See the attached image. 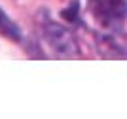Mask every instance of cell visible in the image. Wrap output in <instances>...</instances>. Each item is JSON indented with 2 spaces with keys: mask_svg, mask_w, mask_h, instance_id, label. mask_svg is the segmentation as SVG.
Masks as SVG:
<instances>
[{
  "mask_svg": "<svg viewBox=\"0 0 127 119\" xmlns=\"http://www.w3.org/2000/svg\"><path fill=\"white\" fill-rule=\"evenodd\" d=\"M89 11L104 28H120L127 17V0H89Z\"/></svg>",
  "mask_w": 127,
  "mask_h": 119,
  "instance_id": "7a4b0ae2",
  "label": "cell"
},
{
  "mask_svg": "<svg viewBox=\"0 0 127 119\" xmlns=\"http://www.w3.org/2000/svg\"><path fill=\"white\" fill-rule=\"evenodd\" d=\"M63 17L66 21H70V23H74V21L78 23V2H72V4L63 11Z\"/></svg>",
  "mask_w": 127,
  "mask_h": 119,
  "instance_id": "5b68a950",
  "label": "cell"
},
{
  "mask_svg": "<svg viewBox=\"0 0 127 119\" xmlns=\"http://www.w3.org/2000/svg\"><path fill=\"white\" fill-rule=\"evenodd\" d=\"M99 51L108 59H127V47L123 44H118L114 36H99Z\"/></svg>",
  "mask_w": 127,
  "mask_h": 119,
  "instance_id": "3957f363",
  "label": "cell"
},
{
  "mask_svg": "<svg viewBox=\"0 0 127 119\" xmlns=\"http://www.w3.org/2000/svg\"><path fill=\"white\" fill-rule=\"evenodd\" d=\"M40 19H42V36H44V40L48 42V46L51 47V51L55 55H59V57H63V59L74 57L76 53H78L74 36L64 26L53 23L49 19V15L46 13V10H42Z\"/></svg>",
  "mask_w": 127,
  "mask_h": 119,
  "instance_id": "6da1fadb",
  "label": "cell"
},
{
  "mask_svg": "<svg viewBox=\"0 0 127 119\" xmlns=\"http://www.w3.org/2000/svg\"><path fill=\"white\" fill-rule=\"evenodd\" d=\"M0 34L6 38H10L13 42H19L21 40V32H19V26L10 19V17L6 15L2 8H0Z\"/></svg>",
  "mask_w": 127,
  "mask_h": 119,
  "instance_id": "277c9868",
  "label": "cell"
}]
</instances>
